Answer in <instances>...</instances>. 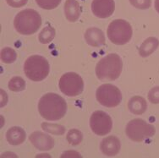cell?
Returning <instances> with one entry per match:
<instances>
[{
    "instance_id": "cell-1",
    "label": "cell",
    "mask_w": 159,
    "mask_h": 158,
    "mask_svg": "<svg viewBox=\"0 0 159 158\" xmlns=\"http://www.w3.org/2000/svg\"><path fill=\"white\" fill-rule=\"evenodd\" d=\"M38 111L43 119L49 121L61 119L66 113L67 104L64 98L56 93H47L38 102Z\"/></svg>"
},
{
    "instance_id": "cell-2",
    "label": "cell",
    "mask_w": 159,
    "mask_h": 158,
    "mask_svg": "<svg viewBox=\"0 0 159 158\" xmlns=\"http://www.w3.org/2000/svg\"><path fill=\"white\" fill-rule=\"evenodd\" d=\"M123 62L116 53H110L99 61L96 66V74L102 81H113L122 72Z\"/></svg>"
},
{
    "instance_id": "cell-3",
    "label": "cell",
    "mask_w": 159,
    "mask_h": 158,
    "mask_svg": "<svg viewBox=\"0 0 159 158\" xmlns=\"http://www.w3.org/2000/svg\"><path fill=\"white\" fill-rule=\"evenodd\" d=\"M42 25V18L37 11L31 9H24L16 15L14 26L21 35L36 33Z\"/></svg>"
},
{
    "instance_id": "cell-4",
    "label": "cell",
    "mask_w": 159,
    "mask_h": 158,
    "mask_svg": "<svg viewBox=\"0 0 159 158\" xmlns=\"http://www.w3.org/2000/svg\"><path fill=\"white\" fill-rule=\"evenodd\" d=\"M24 71L28 79L32 81H42L48 75L50 67L44 57L33 55L25 62Z\"/></svg>"
},
{
    "instance_id": "cell-5",
    "label": "cell",
    "mask_w": 159,
    "mask_h": 158,
    "mask_svg": "<svg viewBox=\"0 0 159 158\" xmlns=\"http://www.w3.org/2000/svg\"><path fill=\"white\" fill-rule=\"evenodd\" d=\"M107 34L109 40L113 44L125 45L131 39L133 30L129 22L119 19L114 20L109 24Z\"/></svg>"
},
{
    "instance_id": "cell-6",
    "label": "cell",
    "mask_w": 159,
    "mask_h": 158,
    "mask_svg": "<svg viewBox=\"0 0 159 158\" xmlns=\"http://www.w3.org/2000/svg\"><path fill=\"white\" fill-rule=\"evenodd\" d=\"M125 133L131 140L141 142L152 138L156 133V129L143 119H135L129 122L126 125Z\"/></svg>"
},
{
    "instance_id": "cell-7",
    "label": "cell",
    "mask_w": 159,
    "mask_h": 158,
    "mask_svg": "<svg viewBox=\"0 0 159 158\" xmlns=\"http://www.w3.org/2000/svg\"><path fill=\"white\" fill-rule=\"evenodd\" d=\"M96 97L99 103L107 107H115L122 100L120 90L111 84L100 85L97 90Z\"/></svg>"
},
{
    "instance_id": "cell-8",
    "label": "cell",
    "mask_w": 159,
    "mask_h": 158,
    "mask_svg": "<svg viewBox=\"0 0 159 158\" xmlns=\"http://www.w3.org/2000/svg\"><path fill=\"white\" fill-rule=\"evenodd\" d=\"M59 89L68 97H76L84 90L82 78L75 72L65 73L59 79Z\"/></svg>"
},
{
    "instance_id": "cell-9",
    "label": "cell",
    "mask_w": 159,
    "mask_h": 158,
    "mask_svg": "<svg viewBox=\"0 0 159 158\" xmlns=\"http://www.w3.org/2000/svg\"><path fill=\"white\" fill-rule=\"evenodd\" d=\"M90 126L92 132L99 136L110 133L113 127L111 117L103 111H95L90 118Z\"/></svg>"
},
{
    "instance_id": "cell-10",
    "label": "cell",
    "mask_w": 159,
    "mask_h": 158,
    "mask_svg": "<svg viewBox=\"0 0 159 158\" xmlns=\"http://www.w3.org/2000/svg\"><path fill=\"white\" fill-rule=\"evenodd\" d=\"M92 11L98 18H107L113 15L115 9L113 0H93L92 3Z\"/></svg>"
},
{
    "instance_id": "cell-11",
    "label": "cell",
    "mask_w": 159,
    "mask_h": 158,
    "mask_svg": "<svg viewBox=\"0 0 159 158\" xmlns=\"http://www.w3.org/2000/svg\"><path fill=\"white\" fill-rule=\"evenodd\" d=\"M29 139L31 144L40 151H49L52 150L54 146V140L52 137L40 131L33 132Z\"/></svg>"
},
{
    "instance_id": "cell-12",
    "label": "cell",
    "mask_w": 159,
    "mask_h": 158,
    "mask_svg": "<svg viewBox=\"0 0 159 158\" xmlns=\"http://www.w3.org/2000/svg\"><path fill=\"white\" fill-rule=\"evenodd\" d=\"M120 141L116 136L106 137L102 140L100 149L104 155L107 156H115L120 151Z\"/></svg>"
},
{
    "instance_id": "cell-13",
    "label": "cell",
    "mask_w": 159,
    "mask_h": 158,
    "mask_svg": "<svg viewBox=\"0 0 159 158\" xmlns=\"http://www.w3.org/2000/svg\"><path fill=\"white\" fill-rule=\"evenodd\" d=\"M85 40L92 47H100L105 44V36L103 31L96 27L89 28L85 32Z\"/></svg>"
},
{
    "instance_id": "cell-14",
    "label": "cell",
    "mask_w": 159,
    "mask_h": 158,
    "mask_svg": "<svg viewBox=\"0 0 159 158\" xmlns=\"http://www.w3.org/2000/svg\"><path fill=\"white\" fill-rule=\"evenodd\" d=\"M64 14L69 21L78 20L81 14V8L76 0H66L64 3Z\"/></svg>"
},
{
    "instance_id": "cell-15",
    "label": "cell",
    "mask_w": 159,
    "mask_h": 158,
    "mask_svg": "<svg viewBox=\"0 0 159 158\" xmlns=\"http://www.w3.org/2000/svg\"><path fill=\"white\" fill-rule=\"evenodd\" d=\"M6 139L10 145L18 146L23 143L25 140V132L20 127L15 126L7 131Z\"/></svg>"
},
{
    "instance_id": "cell-16",
    "label": "cell",
    "mask_w": 159,
    "mask_h": 158,
    "mask_svg": "<svg viewBox=\"0 0 159 158\" xmlns=\"http://www.w3.org/2000/svg\"><path fill=\"white\" fill-rule=\"evenodd\" d=\"M159 47V40L156 37H148L145 40L139 48V54L143 58H147L152 54Z\"/></svg>"
},
{
    "instance_id": "cell-17",
    "label": "cell",
    "mask_w": 159,
    "mask_h": 158,
    "mask_svg": "<svg viewBox=\"0 0 159 158\" xmlns=\"http://www.w3.org/2000/svg\"><path fill=\"white\" fill-rule=\"evenodd\" d=\"M129 112L135 115H141L147 111V103L146 100L141 97L135 96L129 100L128 103Z\"/></svg>"
},
{
    "instance_id": "cell-18",
    "label": "cell",
    "mask_w": 159,
    "mask_h": 158,
    "mask_svg": "<svg viewBox=\"0 0 159 158\" xmlns=\"http://www.w3.org/2000/svg\"><path fill=\"white\" fill-rule=\"evenodd\" d=\"M55 29L52 27L51 25H48L46 27H44L43 30L39 34V41L40 43L43 44H48L51 43L52 40L55 37Z\"/></svg>"
},
{
    "instance_id": "cell-19",
    "label": "cell",
    "mask_w": 159,
    "mask_h": 158,
    "mask_svg": "<svg viewBox=\"0 0 159 158\" xmlns=\"http://www.w3.org/2000/svg\"><path fill=\"white\" fill-rule=\"evenodd\" d=\"M43 129L51 134H56V135H62L65 132L64 126L60 124H48V123H43L42 124Z\"/></svg>"
},
{
    "instance_id": "cell-20",
    "label": "cell",
    "mask_w": 159,
    "mask_h": 158,
    "mask_svg": "<svg viewBox=\"0 0 159 158\" xmlns=\"http://www.w3.org/2000/svg\"><path fill=\"white\" fill-rule=\"evenodd\" d=\"M8 85H9V89L10 91L19 92V91H24L25 89V81L21 77L15 76L9 80Z\"/></svg>"
},
{
    "instance_id": "cell-21",
    "label": "cell",
    "mask_w": 159,
    "mask_h": 158,
    "mask_svg": "<svg viewBox=\"0 0 159 158\" xmlns=\"http://www.w3.org/2000/svg\"><path fill=\"white\" fill-rule=\"evenodd\" d=\"M83 140V134L80 130L76 129H73L68 132L67 140L69 144L72 146H77L79 145Z\"/></svg>"
},
{
    "instance_id": "cell-22",
    "label": "cell",
    "mask_w": 159,
    "mask_h": 158,
    "mask_svg": "<svg viewBox=\"0 0 159 158\" xmlns=\"http://www.w3.org/2000/svg\"><path fill=\"white\" fill-rule=\"evenodd\" d=\"M17 58V54L14 49L5 47L1 51V59L5 64H12Z\"/></svg>"
},
{
    "instance_id": "cell-23",
    "label": "cell",
    "mask_w": 159,
    "mask_h": 158,
    "mask_svg": "<svg viewBox=\"0 0 159 158\" xmlns=\"http://www.w3.org/2000/svg\"><path fill=\"white\" fill-rule=\"evenodd\" d=\"M37 5L44 9H53L61 3V0H36Z\"/></svg>"
},
{
    "instance_id": "cell-24",
    "label": "cell",
    "mask_w": 159,
    "mask_h": 158,
    "mask_svg": "<svg viewBox=\"0 0 159 158\" xmlns=\"http://www.w3.org/2000/svg\"><path fill=\"white\" fill-rule=\"evenodd\" d=\"M132 6L139 9H147L151 7V0H129Z\"/></svg>"
},
{
    "instance_id": "cell-25",
    "label": "cell",
    "mask_w": 159,
    "mask_h": 158,
    "mask_svg": "<svg viewBox=\"0 0 159 158\" xmlns=\"http://www.w3.org/2000/svg\"><path fill=\"white\" fill-rule=\"evenodd\" d=\"M148 100L153 104L159 103V86H156L154 88L151 89L148 92Z\"/></svg>"
},
{
    "instance_id": "cell-26",
    "label": "cell",
    "mask_w": 159,
    "mask_h": 158,
    "mask_svg": "<svg viewBox=\"0 0 159 158\" xmlns=\"http://www.w3.org/2000/svg\"><path fill=\"white\" fill-rule=\"evenodd\" d=\"M7 3L13 8H20L27 3L28 0H6Z\"/></svg>"
},
{
    "instance_id": "cell-27",
    "label": "cell",
    "mask_w": 159,
    "mask_h": 158,
    "mask_svg": "<svg viewBox=\"0 0 159 158\" xmlns=\"http://www.w3.org/2000/svg\"><path fill=\"white\" fill-rule=\"evenodd\" d=\"M61 157H81V156L80 155L79 153L76 151H65L64 153H63L61 156Z\"/></svg>"
},
{
    "instance_id": "cell-28",
    "label": "cell",
    "mask_w": 159,
    "mask_h": 158,
    "mask_svg": "<svg viewBox=\"0 0 159 158\" xmlns=\"http://www.w3.org/2000/svg\"><path fill=\"white\" fill-rule=\"evenodd\" d=\"M154 6H155V9H156L157 12L159 14V0H155Z\"/></svg>"
}]
</instances>
